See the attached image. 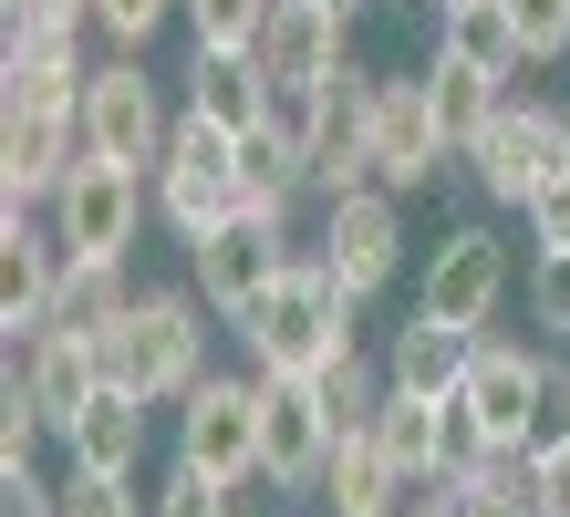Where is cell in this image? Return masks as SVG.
<instances>
[{
    "mask_svg": "<svg viewBox=\"0 0 570 517\" xmlns=\"http://www.w3.org/2000/svg\"><path fill=\"white\" fill-rule=\"evenodd\" d=\"M353 310H363V300L332 280L322 259H301V249H291V269H281V280L259 290L228 331L249 341V372H291V384H312L332 352H353Z\"/></svg>",
    "mask_w": 570,
    "mask_h": 517,
    "instance_id": "6da1fadb",
    "label": "cell"
},
{
    "mask_svg": "<svg viewBox=\"0 0 570 517\" xmlns=\"http://www.w3.org/2000/svg\"><path fill=\"white\" fill-rule=\"evenodd\" d=\"M94 352H105V384H125L136 404H187L208 384V300L197 290H136Z\"/></svg>",
    "mask_w": 570,
    "mask_h": 517,
    "instance_id": "7a4b0ae2",
    "label": "cell"
},
{
    "mask_svg": "<svg viewBox=\"0 0 570 517\" xmlns=\"http://www.w3.org/2000/svg\"><path fill=\"white\" fill-rule=\"evenodd\" d=\"M281 269H291V207H259V197H249V207H228L218 228L187 238V290L208 300L218 321H239Z\"/></svg>",
    "mask_w": 570,
    "mask_h": 517,
    "instance_id": "3957f363",
    "label": "cell"
},
{
    "mask_svg": "<svg viewBox=\"0 0 570 517\" xmlns=\"http://www.w3.org/2000/svg\"><path fill=\"white\" fill-rule=\"evenodd\" d=\"M146 207H156V177H146V166L73 156V177L52 187V238H62V259H125V249H136V228H146Z\"/></svg>",
    "mask_w": 570,
    "mask_h": 517,
    "instance_id": "277c9868",
    "label": "cell"
},
{
    "mask_svg": "<svg viewBox=\"0 0 570 517\" xmlns=\"http://www.w3.org/2000/svg\"><path fill=\"white\" fill-rule=\"evenodd\" d=\"M228 207H249L239 187V135L208 125V115H177V135H166V156H156V218L197 238V228H218Z\"/></svg>",
    "mask_w": 570,
    "mask_h": 517,
    "instance_id": "5b68a950",
    "label": "cell"
},
{
    "mask_svg": "<svg viewBox=\"0 0 570 517\" xmlns=\"http://www.w3.org/2000/svg\"><path fill=\"white\" fill-rule=\"evenodd\" d=\"M466 177H478L498 207H529L540 187H560L570 177V103H519L509 93V115L466 146Z\"/></svg>",
    "mask_w": 570,
    "mask_h": 517,
    "instance_id": "8992f818",
    "label": "cell"
},
{
    "mask_svg": "<svg viewBox=\"0 0 570 517\" xmlns=\"http://www.w3.org/2000/svg\"><path fill=\"white\" fill-rule=\"evenodd\" d=\"M177 466L218 487H259V372H208L177 414Z\"/></svg>",
    "mask_w": 570,
    "mask_h": 517,
    "instance_id": "52a82bcc",
    "label": "cell"
},
{
    "mask_svg": "<svg viewBox=\"0 0 570 517\" xmlns=\"http://www.w3.org/2000/svg\"><path fill=\"white\" fill-rule=\"evenodd\" d=\"M166 135H177V115H166V93H156L146 62L136 52L94 62V83H83V156H115V166H146L156 177Z\"/></svg>",
    "mask_w": 570,
    "mask_h": 517,
    "instance_id": "ba28073f",
    "label": "cell"
},
{
    "mask_svg": "<svg viewBox=\"0 0 570 517\" xmlns=\"http://www.w3.org/2000/svg\"><path fill=\"white\" fill-rule=\"evenodd\" d=\"M363 125H374V187L415 197L435 177H456V146H446V125H435L425 73H374V115Z\"/></svg>",
    "mask_w": 570,
    "mask_h": 517,
    "instance_id": "9c48e42d",
    "label": "cell"
},
{
    "mask_svg": "<svg viewBox=\"0 0 570 517\" xmlns=\"http://www.w3.org/2000/svg\"><path fill=\"white\" fill-rule=\"evenodd\" d=\"M312 259L343 280L353 300H374L394 269H405V207H394V187H363V197H332L322 207V238Z\"/></svg>",
    "mask_w": 570,
    "mask_h": 517,
    "instance_id": "30bf717a",
    "label": "cell"
},
{
    "mask_svg": "<svg viewBox=\"0 0 570 517\" xmlns=\"http://www.w3.org/2000/svg\"><path fill=\"white\" fill-rule=\"evenodd\" d=\"M498 300H509V238H498V228H446L425 249L415 310H435V321H456V331H488Z\"/></svg>",
    "mask_w": 570,
    "mask_h": 517,
    "instance_id": "8fae6325",
    "label": "cell"
},
{
    "mask_svg": "<svg viewBox=\"0 0 570 517\" xmlns=\"http://www.w3.org/2000/svg\"><path fill=\"white\" fill-rule=\"evenodd\" d=\"M332 445H343V435H332L322 394L291 384V372H259V476L291 487V497H312L322 466H332Z\"/></svg>",
    "mask_w": 570,
    "mask_h": 517,
    "instance_id": "7c38bea8",
    "label": "cell"
},
{
    "mask_svg": "<svg viewBox=\"0 0 570 517\" xmlns=\"http://www.w3.org/2000/svg\"><path fill=\"white\" fill-rule=\"evenodd\" d=\"M550 352H519V341H488L478 331V352H466V404H478V425L498 435V456H529V425H540V394H550Z\"/></svg>",
    "mask_w": 570,
    "mask_h": 517,
    "instance_id": "4fadbf2b",
    "label": "cell"
},
{
    "mask_svg": "<svg viewBox=\"0 0 570 517\" xmlns=\"http://www.w3.org/2000/svg\"><path fill=\"white\" fill-rule=\"evenodd\" d=\"M11 394L42 414L52 435H62L94 394H105V352H94V331H42V341H11Z\"/></svg>",
    "mask_w": 570,
    "mask_h": 517,
    "instance_id": "5bb4252c",
    "label": "cell"
},
{
    "mask_svg": "<svg viewBox=\"0 0 570 517\" xmlns=\"http://www.w3.org/2000/svg\"><path fill=\"white\" fill-rule=\"evenodd\" d=\"M353 62V21L332 0H281L271 31H259V73L271 83H332Z\"/></svg>",
    "mask_w": 570,
    "mask_h": 517,
    "instance_id": "9a60e30c",
    "label": "cell"
},
{
    "mask_svg": "<svg viewBox=\"0 0 570 517\" xmlns=\"http://www.w3.org/2000/svg\"><path fill=\"white\" fill-rule=\"evenodd\" d=\"M73 156H83L73 115H0V197H11V218L73 177Z\"/></svg>",
    "mask_w": 570,
    "mask_h": 517,
    "instance_id": "2e32d148",
    "label": "cell"
},
{
    "mask_svg": "<svg viewBox=\"0 0 570 517\" xmlns=\"http://www.w3.org/2000/svg\"><path fill=\"white\" fill-rule=\"evenodd\" d=\"M52 300H62V238H31V218H11L0 228V331L42 341Z\"/></svg>",
    "mask_w": 570,
    "mask_h": 517,
    "instance_id": "e0dca14e",
    "label": "cell"
},
{
    "mask_svg": "<svg viewBox=\"0 0 570 517\" xmlns=\"http://www.w3.org/2000/svg\"><path fill=\"white\" fill-rule=\"evenodd\" d=\"M83 83H94L83 42H11L0 52V115H73L83 125Z\"/></svg>",
    "mask_w": 570,
    "mask_h": 517,
    "instance_id": "ac0fdd59",
    "label": "cell"
},
{
    "mask_svg": "<svg viewBox=\"0 0 570 517\" xmlns=\"http://www.w3.org/2000/svg\"><path fill=\"white\" fill-rule=\"evenodd\" d=\"M322 517H405V476H394V456H384V445H374V425H363V435H343V445H332V466H322Z\"/></svg>",
    "mask_w": 570,
    "mask_h": 517,
    "instance_id": "d6986e66",
    "label": "cell"
},
{
    "mask_svg": "<svg viewBox=\"0 0 570 517\" xmlns=\"http://www.w3.org/2000/svg\"><path fill=\"white\" fill-rule=\"evenodd\" d=\"M466 352H478V331L415 310L405 331H384V384H394V394H456V384H466Z\"/></svg>",
    "mask_w": 570,
    "mask_h": 517,
    "instance_id": "ffe728a7",
    "label": "cell"
},
{
    "mask_svg": "<svg viewBox=\"0 0 570 517\" xmlns=\"http://www.w3.org/2000/svg\"><path fill=\"white\" fill-rule=\"evenodd\" d=\"M146 414L156 404H136L125 384H105L73 425H62V456H73L83 476H136V456H146Z\"/></svg>",
    "mask_w": 570,
    "mask_h": 517,
    "instance_id": "44dd1931",
    "label": "cell"
},
{
    "mask_svg": "<svg viewBox=\"0 0 570 517\" xmlns=\"http://www.w3.org/2000/svg\"><path fill=\"white\" fill-rule=\"evenodd\" d=\"M435 52L478 62L488 83H519V62H529V42H519V11H509V0H456V11H435Z\"/></svg>",
    "mask_w": 570,
    "mask_h": 517,
    "instance_id": "7402d4cb",
    "label": "cell"
},
{
    "mask_svg": "<svg viewBox=\"0 0 570 517\" xmlns=\"http://www.w3.org/2000/svg\"><path fill=\"white\" fill-rule=\"evenodd\" d=\"M259 103H271V73H259V52H197L187 62V115H208L228 135L259 125Z\"/></svg>",
    "mask_w": 570,
    "mask_h": 517,
    "instance_id": "603a6c76",
    "label": "cell"
},
{
    "mask_svg": "<svg viewBox=\"0 0 570 517\" xmlns=\"http://www.w3.org/2000/svg\"><path fill=\"white\" fill-rule=\"evenodd\" d=\"M425 93H435V125H446V146H456V166H466V146L509 115V83H488L478 62H456V52H435L425 62Z\"/></svg>",
    "mask_w": 570,
    "mask_h": 517,
    "instance_id": "cb8c5ba5",
    "label": "cell"
},
{
    "mask_svg": "<svg viewBox=\"0 0 570 517\" xmlns=\"http://www.w3.org/2000/svg\"><path fill=\"white\" fill-rule=\"evenodd\" d=\"M374 445L394 456V476H405V487H446V456H435V394H384Z\"/></svg>",
    "mask_w": 570,
    "mask_h": 517,
    "instance_id": "d4e9b609",
    "label": "cell"
},
{
    "mask_svg": "<svg viewBox=\"0 0 570 517\" xmlns=\"http://www.w3.org/2000/svg\"><path fill=\"white\" fill-rule=\"evenodd\" d=\"M125 259H62V300H52V331H94L105 341L115 321H125Z\"/></svg>",
    "mask_w": 570,
    "mask_h": 517,
    "instance_id": "484cf974",
    "label": "cell"
},
{
    "mask_svg": "<svg viewBox=\"0 0 570 517\" xmlns=\"http://www.w3.org/2000/svg\"><path fill=\"white\" fill-rule=\"evenodd\" d=\"M312 394H322V414H332V435H363V425H374V414H384V362H363V341H353V352H332L322 372H312Z\"/></svg>",
    "mask_w": 570,
    "mask_h": 517,
    "instance_id": "4316f807",
    "label": "cell"
},
{
    "mask_svg": "<svg viewBox=\"0 0 570 517\" xmlns=\"http://www.w3.org/2000/svg\"><path fill=\"white\" fill-rule=\"evenodd\" d=\"M177 11H187L197 52H259V31H271L281 0H177Z\"/></svg>",
    "mask_w": 570,
    "mask_h": 517,
    "instance_id": "83f0119b",
    "label": "cell"
},
{
    "mask_svg": "<svg viewBox=\"0 0 570 517\" xmlns=\"http://www.w3.org/2000/svg\"><path fill=\"white\" fill-rule=\"evenodd\" d=\"M332 93H343V73H332V83H271L259 125H271L291 156H312V146H322V125H332Z\"/></svg>",
    "mask_w": 570,
    "mask_h": 517,
    "instance_id": "f1b7e54d",
    "label": "cell"
},
{
    "mask_svg": "<svg viewBox=\"0 0 570 517\" xmlns=\"http://www.w3.org/2000/svg\"><path fill=\"white\" fill-rule=\"evenodd\" d=\"M446 487H456L466 517H540L529 507V456H488L478 476H446Z\"/></svg>",
    "mask_w": 570,
    "mask_h": 517,
    "instance_id": "f546056e",
    "label": "cell"
},
{
    "mask_svg": "<svg viewBox=\"0 0 570 517\" xmlns=\"http://www.w3.org/2000/svg\"><path fill=\"white\" fill-rule=\"evenodd\" d=\"M435 456H446V476H478L498 456V435L478 425V404H466V394H435Z\"/></svg>",
    "mask_w": 570,
    "mask_h": 517,
    "instance_id": "4dcf8cb0",
    "label": "cell"
},
{
    "mask_svg": "<svg viewBox=\"0 0 570 517\" xmlns=\"http://www.w3.org/2000/svg\"><path fill=\"white\" fill-rule=\"evenodd\" d=\"M52 517H156V497H136V476H62V507Z\"/></svg>",
    "mask_w": 570,
    "mask_h": 517,
    "instance_id": "1f68e13d",
    "label": "cell"
},
{
    "mask_svg": "<svg viewBox=\"0 0 570 517\" xmlns=\"http://www.w3.org/2000/svg\"><path fill=\"white\" fill-rule=\"evenodd\" d=\"M156 517H249V507H239V487H218V476H197V466H166Z\"/></svg>",
    "mask_w": 570,
    "mask_h": 517,
    "instance_id": "d6a6232c",
    "label": "cell"
},
{
    "mask_svg": "<svg viewBox=\"0 0 570 517\" xmlns=\"http://www.w3.org/2000/svg\"><path fill=\"white\" fill-rule=\"evenodd\" d=\"M166 21H177V0H94V31H105L115 52H146Z\"/></svg>",
    "mask_w": 570,
    "mask_h": 517,
    "instance_id": "836d02e7",
    "label": "cell"
},
{
    "mask_svg": "<svg viewBox=\"0 0 570 517\" xmlns=\"http://www.w3.org/2000/svg\"><path fill=\"white\" fill-rule=\"evenodd\" d=\"M529 321H540V331H570V249H540V259H529Z\"/></svg>",
    "mask_w": 570,
    "mask_h": 517,
    "instance_id": "e575fe53",
    "label": "cell"
},
{
    "mask_svg": "<svg viewBox=\"0 0 570 517\" xmlns=\"http://www.w3.org/2000/svg\"><path fill=\"white\" fill-rule=\"evenodd\" d=\"M509 11H519L529 62H560V52H570V0H509Z\"/></svg>",
    "mask_w": 570,
    "mask_h": 517,
    "instance_id": "d590c367",
    "label": "cell"
},
{
    "mask_svg": "<svg viewBox=\"0 0 570 517\" xmlns=\"http://www.w3.org/2000/svg\"><path fill=\"white\" fill-rule=\"evenodd\" d=\"M529 507H540V517H570V435L529 456Z\"/></svg>",
    "mask_w": 570,
    "mask_h": 517,
    "instance_id": "8d00e7d4",
    "label": "cell"
},
{
    "mask_svg": "<svg viewBox=\"0 0 570 517\" xmlns=\"http://www.w3.org/2000/svg\"><path fill=\"white\" fill-rule=\"evenodd\" d=\"M519 218H529V249H570V177H560V187H540Z\"/></svg>",
    "mask_w": 570,
    "mask_h": 517,
    "instance_id": "74e56055",
    "label": "cell"
},
{
    "mask_svg": "<svg viewBox=\"0 0 570 517\" xmlns=\"http://www.w3.org/2000/svg\"><path fill=\"white\" fill-rule=\"evenodd\" d=\"M52 425H42V414H31L21 394H0V466H31V445H42Z\"/></svg>",
    "mask_w": 570,
    "mask_h": 517,
    "instance_id": "f35d334b",
    "label": "cell"
},
{
    "mask_svg": "<svg viewBox=\"0 0 570 517\" xmlns=\"http://www.w3.org/2000/svg\"><path fill=\"white\" fill-rule=\"evenodd\" d=\"M570 435V372H550V394H540V425H529V456H540V445H560Z\"/></svg>",
    "mask_w": 570,
    "mask_h": 517,
    "instance_id": "ab89813d",
    "label": "cell"
},
{
    "mask_svg": "<svg viewBox=\"0 0 570 517\" xmlns=\"http://www.w3.org/2000/svg\"><path fill=\"white\" fill-rule=\"evenodd\" d=\"M405 517H466V507H456V487H415V497H405Z\"/></svg>",
    "mask_w": 570,
    "mask_h": 517,
    "instance_id": "60d3db41",
    "label": "cell"
},
{
    "mask_svg": "<svg viewBox=\"0 0 570 517\" xmlns=\"http://www.w3.org/2000/svg\"><path fill=\"white\" fill-rule=\"evenodd\" d=\"M332 11H343V21H363V11H374V0H332Z\"/></svg>",
    "mask_w": 570,
    "mask_h": 517,
    "instance_id": "b9f144b4",
    "label": "cell"
},
{
    "mask_svg": "<svg viewBox=\"0 0 570 517\" xmlns=\"http://www.w3.org/2000/svg\"><path fill=\"white\" fill-rule=\"evenodd\" d=\"M435 11H456V0H435Z\"/></svg>",
    "mask_w": 570,
    "mask_h": 517,
    "instance_id": "7bdbcfd3",
    "label": "cell"
}]
</instances>
